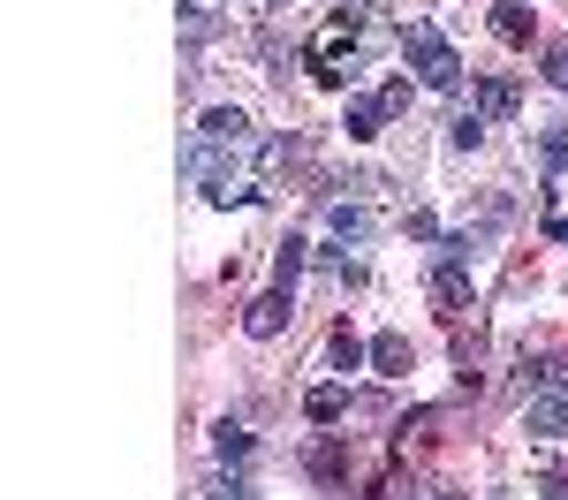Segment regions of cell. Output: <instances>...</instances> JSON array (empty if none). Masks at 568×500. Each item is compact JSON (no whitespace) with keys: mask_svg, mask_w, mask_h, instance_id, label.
Wrapping results in <instances>:
<instances>
[{"mask_svg":"<svg viewBox=\"0 0 568 500\" xmlns=\"http://www.w3.org/2000/svg\"><path fill=\"white\" fill-rule=\"evenodd\" d=\"M402 61L417 69L425 91H463V53L447 45L439 23H402Z\"/></svg>","mask_w":568,"mask_h":500,"instance_id":"cell-1","label":"cell"},{"mask_svg":"<svg viewBox=\"0 0 568 500\" xmlns=\"http://www.w3.org/2000/svg\"><path fill=\"white\" fill-rule=\"evenodd\" d=\"M265 8H296V0H265Z\"/></svg>","mask_w":568,"mask_h":500,"instance_id":"cell-27","label":"cell"},{"mask_svg":"<svg viewBox=\"0 0 568 500\" xmlns=\"http://www.w3.org/2000/svg\"><path fill=\"white\" fill-rule=\"evenodd\" d=\"M425 288H433V304H447V312H470V266L463 258H439L433 251V280Z\"/></svg>","mask_w":568,"mask_h":500,"instance_id":"cell-6","label":"cell"},{"mask_svg":"<svg viewBox=\"0 0 568 500\" xmlns=\"http://www.w3.org/2000/svg\"><path fill=\"white\" fill-rule=\"evenodd\" d=\"M311 478H318V486H349V455L342 448H311Z\"/></svg>","mask_w":568,"mask_h":500,"instance_id":"cell-17","label":"cell"},{"mask_svg":"<svg viewBox=\"0 0 568 500\" xmlns=\"http://www.w3.org/2000/svg\"><path fill=\"white\" fill-rule=\"evenodd\" d=\"M402 500H463V493H447V486H409Z\"/></svg>","mask_w":568,"mask_h":500,"instance_id":"cell-25","label":"cell"},{"mask_svg":"<svg viewBox=\"0 0 568 500\" xmlns=\"http://www.w3.org/2000/svg\"><path fill=\"white\" fill-rule=\"evenodd\" d=\"M326 364H334V371H364V364H372V349H364V341H356L349 326H342V334L326 341Z\"/></svg>","mask_w":568,"mask_h":500,"instance_id":"cell-16","label":"cell"},{"mask_svg":"<svg viewBox=\"0 0 568 500\" xmlns=\"http://www.w3.org/2000/svg\"><path fill=\"white\" fill-rule=\"evenodd\" d=\"M433 417H439V409H409V417H402V425H394V440H402V448H409V440H417V432H433Z\"/></svg>","mask_w":568,"mask_h":500,"instance_id":"cell-22","label":"cell"},{"mask_svg":"<svg viewBox=\"0 0 568 500\" xmlns=\"http://www.w3.org/2000/svg\"><path fill=\"white\" fill-rule=\"evenodd\" d=\"M197 136H205V144H220V152H243V144H251V114H243V106H205Z\"/></svg>","mask_w":568,"mask_h":500,"instance_id":"cell-5","label":"cell"},{"mask_svg":"<svg viewBox=\"0 0 568 500\" xmlns=\"http://www.w3.org/2000/svg\"><path fill=\"white\" fill-rule=\"evenodd\" d=\"M409 364H417L409 334H379V341H372V371H379V379H409Z\"/></svg>","mask_w":568,"mask_h":500,"instance_id":"cell-12","label":"cell"},{"mask_svg":"<svg viewBox=\"0 0 568 500\" xmlns=\"http://www.w3.org/2000/svg\"><path fill=\"white\" fill-rule=\"evenodd\" d=\"M493 39L530 45V0H500V8H493Z\"/></svg>","mask_w":568,"mask_h":500,"instance_id":"cell-13","label":"cell"},{"mask_svg":"<svg viewBox=\"0 0 568 500\" xmlns=\"http://www.w3.org/2000/svg\"><path fill=\"white\" fill-rule=\"evenodd\" d=\"M288 160H296V136H265V144H258V182H273Z\"/></svg>","mask_w":568,"mask_h":500,"instance_id":"cell-18","label":"cell"},{"mask_svg":"<svg viewBox=\"0 0 568 500\" xmlns=\"http://www.w3.org/2000/svg\"><path fill=\"white\" fill-rule=\"evenodd\" d=\"M326 235H334V243H372V235H379V213H372L364 197H334V205H326Z\"/></svg>","mask_w":568,"mask_h":500,"instance_id":"cell-3","label":"cell"},{"mask_svg":"<svg viewBox=\"0 0 568 500\" xmlns=\"http://www.w3.org/2000/svg\"><path fill=\"white\" fill-rule=\"evenodd\" d=\"M538 76H546L554 91H568V39H561V45H546V69H538Z\"/></svg>","mask_w":568,"mask_h":500,"instance_id":"cell-21","label":"cell"},{"mask_svg":"<svg viewBox=\"0 0 568 500\" xmlns=\"http://www.w3.org/2000/svg\"><path fill=\"white\" fill-rule=\"evenodd\" d=\"M387 122H394V114L379 106V99H349V106H342V136H349V144H372Z\"/></svg>","mask_w":568,"mask_h":500,"instance_id":"cell-9","label":"cell"},{"mask_svg":"<svg viewBox=\"0 0 568 500\" xmlns=\"http://www.w3.org/2000/svg\"><path fill=\"white\" fill-rule=\"evenodd\" d=\"M304 258H311V243H304V235H288V243L273 251V288H296V280H304Z\"/></svg>","mask_w":568,"mask_h":500,"instance_id":"cell-14","label":"cell"},{"mask_svg":"<svg viewBox=\"0 0 568 500\" xmlns=\"http://www.w3.org/2000/svg\"><path fill=\"white\" fill-rule=\"evenodd\" d=\"M530 152H538V167H546V182L561 190V167H568V122H538V136H530Z\"/></svg>","mask_w":568,"mask_h":500,"instance_id":"cell-10","label":"cell"},{"mask_svg":"<svg viewBox=\"0 0 568 500\" xmlns=\"http://www.w3.org/2000/svg\"><path fill=\"white\" fill-rule=\"evenodd\" d=\"M288 318H296V288H265V296H251V312H243V334L251 341H281Z\"/></svg>","mask_w":568,"mask_h":500,"instance_id":"cell-2","label":"cell"},{"mask_svg":"<svg viewBox=\"0 0 568 500\" xmlns=\"http://www.w3.org/2000/svg\"><path fill=\"white\" fill-rule=\"evenodd\" d=\"M485 130H493V122H485L478 106H463V114L447 122V144H455V152H478V144H485Z\"/></svg>","mask_w":568,"mask_h":500,"instance_id":"cell-15","label":"cell"},{"mask_svg":"<svg viewBox=\"0 0 568 500\" xmlns=\"http://www.w3.org/2000/svg\"><path fill=\"white\" fill-rule=\"evenodd\" d=\"M530 493H538V500H568V478H538Z\"/></svg>","mask_w":568,"mask_h":500,"instance_id":"cell-24","label":"cell"},{"mask_svg":"<svg viewBox=\"0 0 568 500\" xmlns=\"http://www.w3.org/2000/svg\"><path fill=\"white\" fill-rule=\"evenodd\" d=\"M402 235H409V243H439V235H447V227H439L433 213H425V205H417V213H409V221H402Z\"/></svg>","mask_w":568,"mask_h":500,"instance_id":"cell-20","label":"cell"},{"mask_svg":"<svg viewBox=\"0 0 568 500\" xmlns=\"http://www.w3.org/2000/svg\"><path fill=\"white\" fill-rule=\"evenodd\" d=\"M524 432L530 440H568V395H530L524 402Z\"/></svg>","mask_w":568,"mask_h":500,"instance_id":"cell-7","label":"cell"},{"mask_svg":"<svg viewBox=\"0 0 568 500\" xmlns=\"http://www.w3.org/2000/svg\"><path fill=\"white\" fill-rule=\"evenodd\" d=\"M251 448H258V440H251V425H235V417H220V425H213L220 470H243V462H251Z\"/></svg>","mask_w":568,"mask_h":500,"instance_id":"cell-11","label":"cell"},{"mask_svg":"<svg viewBox=\"0 0 568 500\" xmlns=\"http://www.w3.org/2000/svg\"><path fill=\"white\" fill-rule=\"evenodd\" d=\"M349 409H356V395L342 387V379H326V387H311V395H304V417H311V425H342Z\"/></svg>","mask_w":568,"mask_h":500,"instance_id":"cell-8","label":"cell"},{"mask_svg":"<svg viewBox=\"0 0 568 500\" xmlns=\"http://www.w3.org/2000/svg\"><path fill=\"white\" fill-rule=\"evenodd\" d=\"M546 235H561V243H568V221H546Z\"/></svg>","mask_w":568,"mask_h":500,"instance_id":"cell-26","label":"cell"},{"mask_svg":"<svg viewBox=\"0 0 568 500\" xmlns=\"http://www.w3.org/2000/svg\"><path fill=\"white\" fill-rule=\"evenodd\" d=\"M470 106H478L485 122H516L524 91H516V76H478V84H470Z\"/></svg>","mask_w":568,"mask_h":500,"instance_id":"cell-4","label":"cell"},{"mask_svg":"<svg viewBox=\"0 0 568 500\" xmlns=\"http://www.w3.org/2000/svg\"><path fill=\"white\" fill-rule=\"evenodd\" d=\"M379 106H387L394 122H402V114H409V76H394V84H387V91H379Z\"/></svg>","mask_w":568,"mask_h":500,"instance_id":"cell-23","label":"cell"},{"mask_svg":"<svg viewBox=\"0 0 568 500\" xmlns=\"http://www.w3.org/2000/svg\"><path fill=\"white\" fill-rule=\"evenodd\" d=\"M213 500H258V486H251L243 470H220V478H213Z\"/></svg>","mask_w":568,"mask_h":500,"instance_id":"cell-19","label":"cell"}]
</instances>
